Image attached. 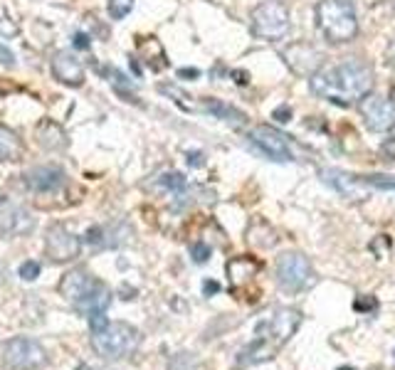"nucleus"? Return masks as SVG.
I'll return each instance as SVG.
<instances>
[{
  "instance_id": "f257e3e1",
  "label": "nucleus",
  "mask_w": 395,
  "mask_h": 370,
  "mask_svg": "<svg viewBox=\"0 0 395 370\" xmlns=\"http://www.w3.org/2000/svg\"><path fill=\"white\" fill-rule=\"evenodd\" d=\"M309 89L321 99H329L334 104L361 102L373 89V72L366 62L346 60L341 65H324L309 77Z\"/></svg>"
},
{
  "instance_id": "f03ea898",
  "label": "nucleus",
  "mask_w": 395,
  "mask_h": 370,
  "mask_svg": "<svg viewBox=\"0 0 395 370\" xmlns=\"http://www.w3.org/2000/svg\"><path fill=\"white\" fill-rule=\"evenodd\" d=\"M60 292L67 296V301L77 306L89 321V329H99L102 324H107V309L112 304V294L104 287L99 279H94L84 269H72L65 274L60 284Z\"/></svg>"
},
{
  "instance_id": "7ed1b4c3",
  "label": "nucleus",
  "mask_w": 395,
  "mask_h": 370,
  "mask_svg": "<svg viewBox=\"0 0 395 370\" xmlns=\"http://www.w3.org/2000/svg\"><path fill=\"white\" fill-rule=\"evenodd\" d=\"M316 25L334 45L351 42L358 35V18L354 0H319L316 3Z\"/></svg>"
},
{
  "instance_id": "20e7f679",
  "label": "nucleus",
  "mask_w": 395,
  "mask_h": 370,
  "mask_svg": "<svg viewBox=\"0 0 395 370\" xmlns=\"http://www.w3.org/2000/svg\"><path fill=\"white\" fill-rule=\"evenodd\" d=\"M139 343V331L131 324H124V321H107V324L92 331V348L102 358H109V361L134 356Z\"/></svg>"
},
{
  "instance_id": "39448f33",
  "label": "nucleus",
  "mask_w": 395,
  "mask_h": 370,
  "mask_svg": "<svg viewBox=\"0 0 395 370\" xmlns=\"http://www.w3.org/2000/svg\"><path fill=\"white\" fill-rule=\"evenodd\" d=\"M250 25H252V33L260 37V40L277 42L289 35L292 15H289V8L282 0H265V3H260L250 13Z\"/></svg>"
},
{
  "instance_id": "423d86ee",
  "label": "nucleus",
  "mask_w": 395,
  "mask_h": 370,
  "mask_svg": "<svg viewBox=\"0 0 395 370\" xmlns=\"http://www.w3.org/2000/svg\"><path fill=\"white\" fill-rule=\"evenodd\" d=\"M277 282L284 292H304L314 284V269L309 259L299 252H287L277 259Z\"/></svg>"
},
{
  "instance_id": "0eeeda50",
  "label": "nucleus",
  "mask_w": 395,
  "mask_h": 370,
  "mask_svg": "<svg viewBox=\"0 0 395 370\" xmlns=\"http://www.w3.org/2000/svg\"><path fill=\"white\" fill-rule=\"evenodd\" d=\"M3 361L13 370H38L47 363V353L35 338L15 336L3 346Z\"/></svg>"
},
{
  "instance_id": "6e6552de",
  "label": "nucleus",
  "mask_w": 395,
  "mask_h": 370,
  "mask_svg": "<svg viewBox=\"0 0 395 370\" xmlns=\"http://www.w3.org/2000/svg\"><path fill=\"white\" fill-rule=\"evenodd\" d=\"M358 111H361L363 121L371 131L386 134V131L395 129V102L386 99L381 94H368L358 102Z\"/></svg>"
},
{
  "instance_id": "1a4fd4ad",
  "label": "nucleus",
  "mask_w": 395,
  "mask_h": 370,
  "mask_svg": "<svg viewBox=\"0 0 395 370\" xmlns=\"http://www.w3.org/2000/svg\"><path fill=\"white\" fill-rule=\"evenodd\" d=\"M250 144L260 148L270 161L284 163V161H292L294 158L287 136L267 124H260V126H255V129H250Z\"/></svg>"
},
{
  "instance_id": "9d476101",
  "label": "nucleus",
  "mask_w": 395,
  "mask_h": 370,
  "mask_svg": "<svg viewBox=\"0 0 395 370\" xmlns=\"http://www.w3.org/2000/svg\"><path fill=\"white\" fill-rule=\"evenodd\" d=\"M299 324H302V314H299L297 309H277L275 314H272V319L260 324L257 333H260L262 341H267L270 346L277 348L279 343H284L299 329Z\"/></svg>"
},
{
  "instance_id": "9b49d317",
  "label": "nucleus",
  "mask_w": 395,
  "mask_h": 370,
  "mask_svg": "<svg viewBox=\"0 0 395 370\" xmlns=\"http://www.w3.org/2000/svg\"><path fill=\"white\" fill-rule=\"evenodd\" d=\"M79 250H82V240L70 232L62 225H52L45 235V252L52 262H70V259L79 257Z\"/></svg>"
},
{
  "instance_id": "f8f14e48",
  "label": "nucleus",
  "mask_w": 395,
  "mask_h": 370,
  "mask_svg": "<svg viewBox=\"0 0 395 370\" xmlns=\"http://www.w3.org/2000/svg\"><path fill=\"white\" fill-rule=\"evenodd\" d=\"M284 62L299 77H312L316 70L324 67V55L307 42H297V45H289V50H284Z\"/></svg>"
},
{
  "instance_id": "ddd939ff",
  "label": "nucleus",
  "mask_w": 395,
  "mask_h": 370,
  "mask_svg": "<svg viewBox=\"0 0 395 370\" xmlns=\"http://www.w3.org/2000/svg\"><path fill=\"white\" fill-rule=\"evenodd\" d=\"M321 181L326 185H331L336 193H341L349 200H363L368 193V185L363 183V176H354V173L339 171V168H326V171H321Z\"/></svg>"
},
{
  "instance_id": "4468645a",
  "label": "nucleus",
  "mask_w": 395,
  "mask_h": 370,
  "mask_svg": "<svg viewBox=\"0 0 395 370\" xmlns=\"http://www.w3.org/2000/svg\"><path fill=\"white\" fill-rule=\"evenodd\" d=\"M38 227V218L25 208H8L0 215V232L10 237H25Z\"/></svg>"
},
{
  "instance_id": "2eb2a0df",
  "label": "nucleus",
  "mask_w": 395,
  "mask_h": 370,
  "mask_svg": "<svg viewBox=\"0 0 395 370\" xmlns=\"http://www.w3.org/2000/svg\"><path fill=\"white\" fill-rule=\"evenodd\" d=\"M52 74L57 82L67 84V87H82L84 84V67L70 52H57L52 57Z\"/></svg>"
},
{
  "instance_id": "dca6fc26",
  "label": "nucleus",
  "mask_w": 395,
  "mask_h": 370,
  "mask_svg": "<svg viewBox=\"0 0 395 370\" xmlns=\"http://www.w3.org/2000/svg\"><path fill=\"white\" fill-rule=\"evenodd\" d=\"M65 171L57 166H38L25 176V185L35 193H55L65 185Z\"/></svg>"
},
{
  "instance_id": "f3484780",
  "label": "nucleus",
  "mask_w": 395,
  "mask_h": 370,
  "mask_svg": "<svg viewBox=\"0 0 395 370\" xmlns=\"http://www.w3.org/2000/svg\"><path fill=\"white\" fill-rule=\"evenodd\" d=\"M200 109L203 111H208V114H213L215 119H220V121H228V124H233V126H245L247 124V116L242 114L240 109H235V107H230V104H225V102H220V99H203V104H200Z\"/></svg>"
},
{
  "instance_id": "a211bd4d",
  "label": "nucleus",
  "mask_w": 395,
  "mask_h": 370,
  "mask_svg": "<svg viewBox=\"0 0 395 370\" xmlns=\"http://www.w3.org/2000/svg\"><path fill=\"white\" fill-rule=\"evenodd\" d=\"M38 144L45 148V151H62L67 146V134L60 124L55 121H42L38 126Z\"/></svg>"
},
{
  "instance_id": "6ab92c4d",
  "label": "nucleus",
  "mask_w": 395,
  "mask_h": 370,
  "mask_svg": "<svg viewBox=\"0 0 395 370\" xmlns=\"http://www.w3.org/2000/svg\"><path fill=\"white\" fill-rule=\"evenodd\" d=\"M20 151H23V144H20L18 134L5 129V126H0V163L15 161V158L20 156Z\"/></svg>"
},
{
  "instance_id": "aec40b11",
  "label": "nucleus",
  "mask_w": 395,
  "mask_h": 370,
  "mask_svg": "<svg viewBox=\"0 0 395 370\" xmlns=\"http://www.w3.org/2000/svg\"><path fill=\"white\" fill-rule=\"evenodd\" d=\"M257 269H260V264L252 262L250 257H237L228 264V274H230V279H233L235 284L242 282V279H247V277H252Z\"/></svg>"
},
{
  "instance_id": "412c9836",
  "label": "nucleus",
  "mask_w": 395,
  "mask_h": 370,
  "mask_svg": "<svg viewBox=\"0 0 395 370\" xmlns=\"http://www.w3.org/2000/svg\"><path fill=\"white\" fill-rule=\"evenodd\" d=\"M158 92L166 94V97H171L173 102H176L181 109H186V111H196V104L191 102V94H186V92H183V89H178L176 84H158Z\"/></svg>"
},
{
  "instance_id": "4be33fe9",
  "label": "nucleus",
  "mask_w": 395,
  "mask_h": 370,
  "mask_svg": "<svg viewBox=\"0 0 395 370\" xmlns=\"http://www.w3.org/2000/svg\"><path fill=\"white\" fill-rule=\"evenodd\" d=\"M107 10H109V15H112L114 20H124L126 15L134 10V0H109Z\"/></svg>"
},
{
  "instance_id": "5701e85b",
  "label": "nucleus",
  "mask_w": 395,
  "mask_h": 370,
  "mask_svg": "<svg viewBox=\"0 0 395 370\" xmlns=\"http://www.w3.org/2000/svg\"><path fill=\"white\" fill-rule=\"evenodd\" d=\"M161 185L166 190H171V193L181 195L186 190V178L181 173H166V176H161Z\"/></svg>"
},
{
  "instance_id": "b1692460",
  "label": "nucleus",
  "mask_w": 395,
  "mask_h": 370,
  "mask_svg": "<svg viewBox=\"0 0 395 370\" xmlns=\"http://www.w3.org/2000/svg\"><path fill=\"white\" fill-rule=\"evenodd\" d=\"M363 183L376 190H395V176H363Z\"/></svg>"
},
{
  "instance_id": "393cba45",
  "label": "nucleus",
  "mask_w": 395,
  "mask_h": 370,
  "mask_svg": "<svg viewBox=\"0 0 395 370\" xmlns=\"http://www.w3.org/2000/svg\"><path fill=\"white\" fill-rule=\"evenodd\" d=\"M191 257H193V262H198V264L208 262V259H210V247L203 245V242H196V245L191 247Z\"/></svg>"
},
{
  "instance_id": "a878e982",
  "label": "nucleus",
  "mask_w": 395,
  "mask_h": 370,
  "mask_svg": "<svg viewBox=\"0 0 395 370\" xmlns=\"http://www.w3.org/2000/svg\"><path fill=\"white\" fill-rule=\"evenodd\" d=\"M20 277L25 279V282H33V279L40 277V264L38 262H25L23 267H20Z\"/></svg>"
},
{
  "instance_id": "bb28decb",
  "label": "nucleus",
  "mask_w": 395,
  "mask_h": 370,
  "mask_svg": "<svg viewBox=\"0 0 395 370\" xmlns=\"http://www.w3.org/2000/svg\"><path fill=\"white\" fill-rule=\"evenodd\" d=\"M381 158L383 161H395V136L386 139L381 144Z\"/></svg>"
},
{
  "instance_id": "cd10ccee",
  "label": "nucleus",
  "mask_w": 395,
  "mask_h": 370,
  "mask_svg": "<svg viewBox=\"0 0 395 370\" xmlns=\"http://www.w3.org/2000/svg\"><path fill=\"white\" fill-rule=\"evenodd\" d=\"M0 35L15 37V35H18V25H15L10 18H3V20H0Z\"/></svg>"
},
{
  "instance_id": "c85d7f7f",
  "label": "nucleus",
  "mask_w": 395,
  "mask_h": 370,
  "mask_svg": "<svg viewBox=\"0 0 395 370\" xmlns=\"http://www.w3.org/2000/svg\"><path fill=\"white\" fill-rule=\"evenodd\" d=\"M0 65H5V67H15V55H13V52H10L5 45H0Z\"/></svg>"
},
{
  "instance_id": "c756f323",
  "label": "nucleus",
  "mask_w": 395,
  "mask_h": 370,
  "mask_svg": "<svg viewBox=\"0 0 395 370\" xmlns=\"http://www.w3.org/2000/svg\"><path fill=\"white\" fill-rule=\"evenodd\" d=\"M272 119H277V121H282V124H284V121L292 119V109H289V107H277L275 111H272Z\"/></svg>"
},
{
  "instance_id": "7c9ffc66",
  "label": "nucleus",
  "mask_w": 395,
  "mask_h": 370,
  "mask_svg": "<svg viewBox=\"0 0 395 370\" xmlns=\"http://www.w3.org/2000/svg\"><path fill=\"white\" fill-rule=\"evenodd\" d=\"M72 42H75L77 50H89V35L87 33H77Z\"/></svg>"
},
{
  "instance_id": "2f4dec72",
  "label": "nucleus",
  "mask_w": 395,
  "mask_h": 370,
  "mask_svg": "<svg viewBox=\"0 0 395 370\" xmlns=\"http://www.w3.org/2000/svg\"><path fill=\"white\" fill-rule=\"evenodd\" d=\"M368 309H371V311L376 309V299H368V301L366 299H358L356 301V311H368Z\"/></svg>"
},
{
  "instance_id": "473e14b6",
  "label": "nucleus",
  "mask_w": 395,
  "mask_h": 370,
  "mask_svg": "<svg viewBox=\"0 0 395 370\" xmlns=\"http://www.w3.org/2000/svg\"><path fill=\"white\" fill-rule=\"evenodd\" d=\"M188 163L191 166H203V153H198V151H193V153H188Z\"/></svg>"
},
{
  "instance_id": "72a5a7b5",
  "label": "nucleus",
  "mask_w": 395,
  "mask_h": 370,
  "mask_svg": "<svg viewBox=\"0 0 395 370\" xmlns=\"http://www.w3.org/2000/svg\"><path fill=\"white\" fill-rule=\"evenodd\" d=\"M178 77H186V79H196V77H200V72L198 70H178Z\"/></svg>"
},
{
  "instance_id": "f704fd0d",
  "label": "nucleus",
  "mask_w": 395,
  "mask_h": 370,
  "mask_svg": "<svg viewBox=\"0 0 395 370\" xmlns=\"http://www.w3.org/2000/svg\"><path fill=\"white\" fill-rule=\"evenodd\" d=\"M386 57H388V62H391V65L395 67V40L391 42V45H388V52H386Z\"/></svg>"
},
{
  "instance_id": "c9c22d12",
  "label": "nucleus",
  "mask_w": 395,
  "mask_h": 370,
  "mask_svg": "<svg viewBox=\"0 0 395 370\" xmlns=\"http://www.w3.org/2000/svg\"><path fill=\"white\" fill-rule=\"evenodd\" d=\"M233 77H235L237 84H247V74L245 72H233Z\"/></svg>"
},
{
  "instance_id": "e433bc0d",
  "label": "nucleus",
  "mask_w": 395,
  "mask_h": 370,
  "mask_svg": "<svg viewBox=\"0 0 395 370\" xmlns=\"http://www.w3.org/2000/svg\"><path fill=\"white\" fill-rule=\"evenodd\" d=\"M205 292L215 294V292H218V284H215V282H205Z\"/></svg>"
},
{
  "instance_id": "4c0bfd02",
  "label": "nucleus",
  "mask_w": 395,
  "mask_h": 370,
  "mask_svg": "<svg viewBox=\"0 0 395 370\" xmlns=\"http://www.w3.org/2000/svg\"><path fill=\"white\" fill-rule=\"evenodd\" d=\"M393 102H395V87H393Z\"/></svg>"
},
{
  "instance_id": "58836bf2",
  "label": "nucleus",
  "mask_w": 395,
  "mask_h": 370,
  "mask_svg": "<svg viewBox=\"0 0 395 370\" xmlns=\"http://www.w3.org/2000/svg\"><path fill=\"white\" fill-rule=\"evenodd\" d=\"M341 370H354V368H341Z\"/></svg>"
}]
</instances>
